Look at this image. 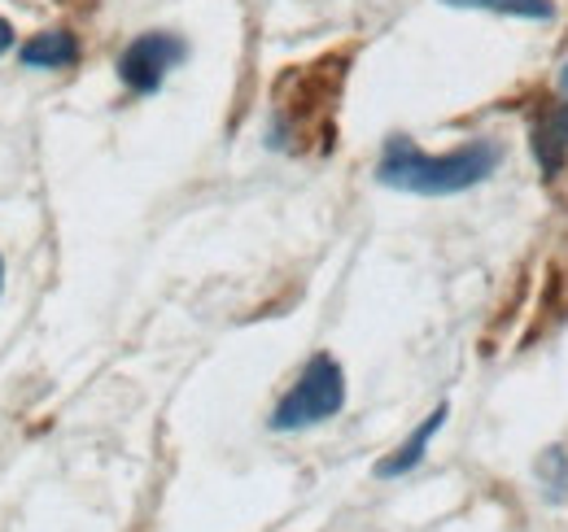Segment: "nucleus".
I'll return each mask as SVG.
<instances>
[{"label":"nucleus","mask_w":568,"mask_h":532,"mask_svg":"<svg viewBox=\"0 0 568 532\" xmlns=\"http://www.w3.org/2000/svg\"><path fill=\"white\" fill-rule=\"evenodd\" d=\"M18 62L27 70H71L79 62L74 31H40L18 49Z\"/></svg>","instance_id":"7"},{"label":"nucleus","mask_w":568,"mask_h":532,"mask_svg":"<svg viewBox=\"0 0 568 532\" xmlns=\"http://www.w3.org/2000/svg\"><path fill=\"white\" fill-rule=\"evenodd\" d=\"M0 293H4V263H0Z\"/></svg>","instance_id":"11"},{"label":"nucleus","mask_w":568,"mask_h":532,"mask_svg":"<svg viewBox=\"0 0 568 532\" xmlns=\"http://www.w3.org/2000/svg\"><path fill=\"white\" fill-rule=\"evenodd\" d=\"M184 58H189V40L184 35H175V31H144V35H136L119 53V79H123L128 92L153 96L166 83V74L180 66Z\"/></svg>","instance_id":"4"},{"label":"nucleus","mask_w":568,"mask_h":532,"mask_svg":"<svg viewBox=\"0 0 568 532\" xmlns=\"http://www.w3.org/2000/svg\"><path fill=\"white\" fill-rule=\"evenodd\" d=\"M450 9H481V13H503V18H529V22H551L556 0H442Z\"/></svg>","instance_id":"8"},{"label":"nucleus","mask_w":568,"mask_h":532,"mask_svg":"<svg viewBox=\"0 0 568 532\" xmlns=\"http://www.w3.org/2000/svg\"><path fill=\"white\" fill-rule=\"evenodd\" d=\"M346 406V371L333 354H315L297 380L284 389V398L276 401L267 428L272 432H302V428H315V423H328L333 415H342Z\"/></svg>","instance_id":"3"},{"label":"nucleus","mask_w":568,"mask_h":532,"mask_svg":"<svg viewBox=\"0 0 568 532\" xmlns=\"http://www.w3.org/2000/svg\"><path fill=\"white\" fill-rule=\"evenodd\" d=\"M529 144H534V157L542 166V175H560L568 162V66H565V83H560V96L534 114L529 123Z\"/></svg>","instance_id":"5"},{"label":"nucleus","mask_w":568,"mask_h":532,"mask_svg":"<svg viewBox=\"0 0 568 532\" xmlns=\"http://www.w3.org/2000/svg\"><path fill=\"white\" fill-rule=\"evenodd\" d=\"M538 480H542V498L547 502H568V450L551 446L538 459Z\"/></svg>","instance_id":"9"},{"label":"nucleus","mask_w":568,"mask_h":532,"mask_svg":"<svg viewBox=\"0 0 568 532\" xmlns=\"http://www.w3.org/2000/svg\"><path fill=\"white\" fill-rule=\"evenodd\" d=\"M446 419H450V406H446V401H442V406H433V410L425 415V423H420V428H416V432H412V437H407L389 459H381V463H376V475H381V480H398V475L416 471V467L425 463L433 437L446 428Z\"/></svg>","instance_id":"6"},{"label":"nucleus","mask_w":568,"mask_h":532,"mask_svg":"<svg viewBox=\"0 0 568 532\" xmlns=\"http://www.w3.org/2000/svg\"><path fill=\"white\" fill-rule=\"evenodd\" d=\"M346 58H324L315 66L284 74L276 88V114H272V149L302 153L311 140L315 149H333V114L342 101Z\"/></svg>","instance_id":"2"},{"label":"nucleus","mask_w":568,"mask_h":532,"mask_svg":"<svg viewBox=\"0 0 568 532\" xmlns=\"http://www.w3.org/2000/svg\"><path fill=\"white\" fill-rule=\"evenodd\" d=\"M9 49H13V27H9L4 18H0V58H4Z\"/></svg>","instance_id":"10"},{"label":"nucleus","mask_w":568,"mask_h":532,"mask_svg":"<svg viewBox=\"0 0 568 532\" xmlns=\"http://www.w3.org/2000/svg\"><path fill=\"white\" fill-rule=\"evenodd\" d=\"M503 166L498 140H473L450 153H425L412 135H389L376 162V180L394 193L412 197H459L477 184H486Z\"/></svg>","instance_id":"1"}]
</instances>
